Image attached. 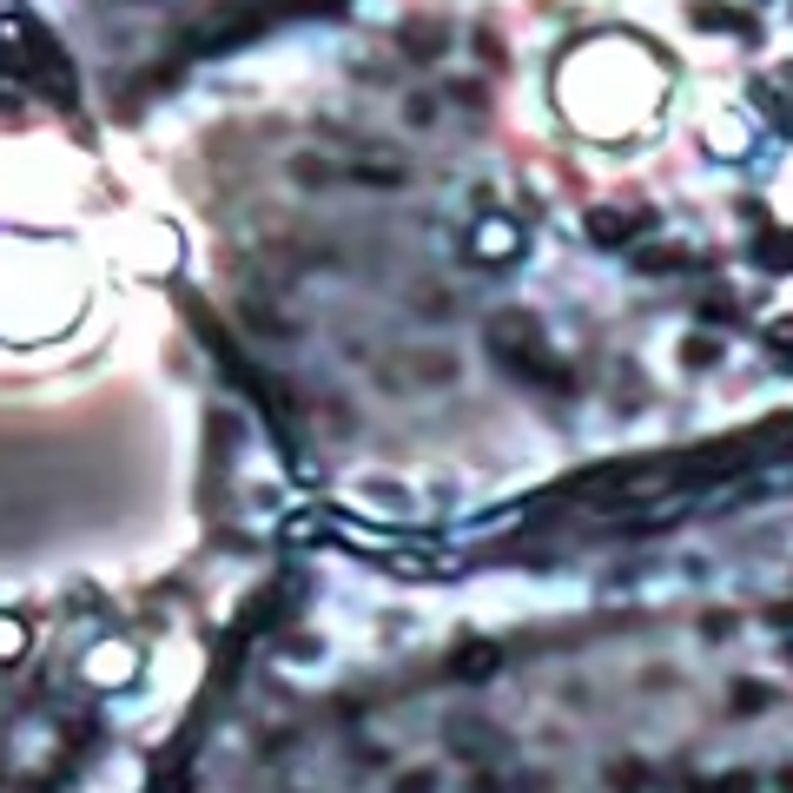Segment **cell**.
Masks as SVG:
<instances>
[{"instance_id": "3", "label": "cell", "mask_w": 793, "mask_h": 793, "mask_svg": "<svg viewBox=\"0 0 793 793\" xmlns=\"http://www.w3.org/2000/svg\"><path fill=\"white\" fill-rule=\"evenodd\" d=\"M27 642H34L27 621H21V615H0V662H21V655H27Z\"/></svg>"}, {"instance_id": "1", "label": "cell", "mask_w": 793, "mask_h": 793, "mask_svg": "<svg viewBox=\"0 0 793 793\" xmlns=\"http://www.w3.org/2000/svg\"><path fill=\"white\" fill-rule=\"evenodd\" d=\"M79 675H87L93 688H126L139 675V649L133 642H93L87 662H79Z\"/></svg>"}, {"instance_id": "2", "label": "cell", "mask_w": 793, "mask_h": 793, "mask_svg": "<svg viewBox=\"0 0 793 793\" xmlns=\"http://www.w3.org/2000/svg\"><path fill=\"white\" fill-rule=\"evenodd\" d=\"M469 252L483 259V265H509L523 252V225L516 218H483V225H476V238H469Z\"/></svg>"}, {"instance_id": "4", "label": "cell", "mask_w": 793, "mask_h": 793, "mask_svg": "<svg viewBox=\"0 0 793 793\" xmlns=\"http://www.w3.org/2000/svg\"><path fill=\"white\" fill-rule=\"evenodd\" d=\"M496 668V649H463L456 655V675H490Z\"/></svg>"}, {"instance_id": "5", "label": "cell", "mask_w": 793, "mask_h": 793, "mask_svg": "<svg viewBox=\"0 0 793 793\" xmlns=\"http://www.w3.org/2000/svg\"><path fill=\"white\" fill-rule=\"evenodd\" d=\"M430 786H437L430 773H404V780H396V793H430Z\"/></svg>"}]
</instances>
